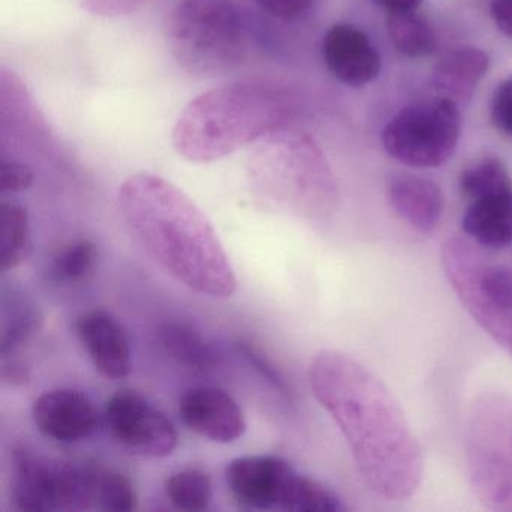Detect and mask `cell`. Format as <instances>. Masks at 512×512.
I'll return each instance as SVG.
<instances>
[{"label": "cell", "instance_id": "1", "mask_svg": "<svg viewBox=\"0 0 512 512\" xmlns=\"http://www.w3.org/2000/svg\"><path fill=\"white\" fill-rule=\"evenodd\" d=\"M308 382L340 428L370 490L391 502L412 497L424 478V457L388 386L337 350H322L311 359Z\"/></svg>", "mask_w": 512, "mask_h": 512}, {"label": "cell", "instance_id": "2", "mask_svg": "<svg viewBox=\"0 0 512 512\" xmlns=\"http://www.w3.org/2000/svg\"><path fill=\"white\" fill-rule=\"evenodd\" d=\"M118 206L134 241L176 281L209 298L236 292L235 269L214 226L172 182L151 173L130 176Z\"/></svg>", "mask_w": 512, "mask_h": 512}, {"label": "cell", "instance_id": "3", "mask_svg": "<svg viewBox=\"0 0 512 512\" xmlns=\"http://www.w3.org/2000/svg\"><path fill=\"white\" fill-rule=\"evenodd\" d=\"M292 115V98L280 86L230 83L185 107L173 127V148L191 163H212L277 133Z\"/></svg>", "mask_w": 512, "mask_h": 512}, {"label": "cell", "instance_id": "4", "mask_svg": "<svg viewBox=\"0 0 512 512\" xmlns=\"http://www.w3.org/2000/svg\"><path fill=\"white\" fill-rule=\"evenodd\" d=\"M170 52L182 68L212 76L241 64L247 32L232 0H181L167 25Z\"/></svg>", "mask_w": 512, "mask_h": 512}, {"label": "cell", "instance_id": "5", "mask_svg": "<svg viewBox=\"0 0 512 512\" xmlns=\"http://www.w3.org/2000/svg\"><path fill=\"white\" fill-rule=\"evenodd\" d=\"M464 449L479 502L491 511L512 512V395L484 392L473 401Z\"/></svg>", "mask_w": 512, "mask_h": 512}, {"label": "cell", "instance_id": "6", "mask_svg": "<svg viewBox=\"0 0 512 512\" xmlns=\"http://www.w3.org/2000/svg\"><path fill=\"white\" fill-rule=\"evenodd\" d=\"M440 257L458 301L512 358V269L485 259L473 242L460 236L443 242Z\"/></svg>", "mask_w": 512, "mask_h": 512}, {"label": "cell", "instance_id": "7", "mask_svg": "<svg viewBox=\"0 0 512 512\" xmlns=\"http://www.w3.org/2000/svg\"><path fill=\"white\" fill-rule=\"evenodd\" d=\"M226 482L233 499L248 511H347L334 490L277 455L235 458L227 466Z\"/></svg>", "mask_w": 512, "mask_h": 512}, {"label": "cell", "instance_id": "8", "mask_svg": "<svg viewBox=\"0 0 512 512\" xmlns=\"http://www.w3.org/2000/svg\"><path fill=\"white\" fill-rule=\"evenodd\" d=\"M10 460V499L17 511L97 509L100 464L46 457L22 443L14 446Z\"/></svg>", "mask_w": 512, "mask_h": 512}, {"label": "cell", "instance_id": "9", "mask_svg": "<svg viewBox=\"0 0 512 512\" xmlns=\"http://www.w3.org/2000/svg\"><path fill=\"white\" fill-rule=\"evenodd\" d=\"M460 133L458 104L437 97L400 110L383 130L382 143L394 160L409 167L433 169L454 155Z\"/></svg>", "mask_w": 512, "mask_h": 512}, {"label": "cell", "instance_id": "10", "mask_svg": "<svg viewBox=\"0 0 512 512\" xmlns=\"http://www.w3.org/2000/svg\"><path fill=\"white\" fill-rule=\"evenodd\" d=\"M104 422L122 448L140 457H169L178 445L173 422L137 392L112 395L104 407Z\"/></svg>", "mask_w": 512, "mask_h": 512}, {"label": "cell", "instance_id": "11", "mask_svg": "<svg viewBox=\"0 0 512 512\" xmlns=\"http://www.w3.org/2000/svg\"><path fill=\"white\" fill-rule=\"evenodd\" d=\"M179 416L188 430L218 443H233L247 431L238 401L223 389L194 386L179 398Z\"/></svg>", "mask_w": 512, "mask_h": 512}, {"label": "cell", "instance_id": "12", "mask_svg": "<svg viewBox=\"0 0 512 512\" xmlns=\"http://www.w3.org/2000/svg\"><path fill=\"white\" fill-rule=\"evenodd\" d=\"M32 418L38 430L61 443L88 439L97 430L98 413L92 401L76 389L58 388L35 400Z\"/></svg>", "mask_w": 512, "mask_h": 512}, {"label": "cell", "instance_id": "13", "mask_svg": "<svg viewBox=\"0 0 512 512\" xmlns=\"http://www.w3.org/2000/svg\"><path fill=\"white\" fill-rule=\"evenodd\" d=\"M77 338L101 376L124 379L131 371V343L116 317L104 310H91L77 317Z\"/></svg>", "mask_w": 512, "mask_h": 512}, {"label": "cell", "instance_id": "14", "mask_svg": "<svg viewBox=\"0 0 512 512\" xmlns=\"http://www.w3.org/2000/svg\"><path fill=\"white\" fill-rule=\"evenodd\" d=\"M322 55L332 76L355 88L376 80L382 68V59L368 35L346 23L326 32Z\"/></svg>", "mask_w": 512, "mask_h": 512}, {"label": "cell", "instance_id": "15", "mask_svg": "<svg viewBox=\"0 0 512 512\" xmlns=\"http://www.w3.org/2000/svg\"><path fill=\"white\" fill-rule=\"evenodd\" d=\"M386 194L395 214L421 233L437 229L445 212V196L439 185L413 173L388 176Z\"/></svg>", "mask_w": 512, "mask_h": 512}, {"label": "cell", "instance_id": "16", "mask_svg": "<svg viewBox=\"0 0 512 512\" xmlns=\"http://www.w3.org/2000/svg\"><path fill=\"white\" fill-rule=\"evenodd\" d=\"M461 229L479 247L502 250L512 244V188L470 200Z\"/></svg>", "mask_w": 512, "mask_h": 512}, {"label": "cell", "instance_id": "17", "mask_svg": "<svg viewBox=\"0 0 512 512\" xmlns=\"http://www.w3.org/2000/svg\"><path fill=\"white\" fill-rule=\"evenodd\" d=\"M490 68L487 53L476 47H461L443 56L433 73V86L440 97L461 103L472 98Z\"/></svg>", "mask_w": 512, "mask_h": 512}, {"label": "cell", "instance_id": "18", "mask_svg": "<svg viewBox=\"0 0 512 512\" xmlns=\"http://www.w3.org/2000/svg\"><path fill=\"white\" fill-rule=\"evenodd\" d=\"M157 335L163 352L191 373H209L220 365V353L190 323L169 320L158 328Z\"/></svg>", "mask_w": 512, "mask_h": 512}, {"label": "cell", "instance_id": "19", "mask_svg": "<svg viewBox=\"0 0 512 512\" xmlns=\"http://www.w3.org/2000/svg\"><path fill=\"white\" fill-rule=\"evenodd\" d=\"M2 326H0V352L14 355L28 343L43 326V314L35 302L17 287H2Z\"/></svg>", "mask_w": 512, "mask_h": 512}, {"label": "cell", "instance_id": "20", "mask_svg": "<svg viewBox=\"0 0 512 512\" xmlns=\"http://www.w3.org/2000/svg\"><path fill=\"white\" fill-rule=\"evenodd\" d=\"M32 233L28 211L22 205L2 202L0 206V268L13 271L32 254Z\"/></svg>", "mask_w": 512, "mask_h": 512}, {"label": "cell", "instance_id": "21", "mask_svg": "<svg viewBox=\"0 0 512 512\" xmlns=\"http://www.w3.org/2000/svg\"><path fill=\"white\" fill-rule=\"evenodd\" d=\"M386 28L395 49L407 58H425L436 50L434 29L418 11L388 14Z\"/></svg>", "mask_w": 512, "mask_h": 512}, {"label": "cell", "instance_id": "22", "mask_svg": "<svg viewBox=\"0 0 512 512\" xmlns=\"http://www.w3.org/2000/svg\"><path fill=\"white\" fill-rule=\"evenodd\" d=\"M458 187L466 199L475 200L511 190L512 179L502 160L487 155L464 167L458 179Z\"/></svg>", "mask_w": 512, "mask_h": 512}, {"label": "cell", "instance_id": "23", "mask_svg": "<svg viewBox=\"0 0 512 512\" xmlns=\"http://www.w3.org/2000/svg\"><path fill=\"white\" fill-rule=\"evenodd\" d=\"M98 257V247L91 239H77L65 245L53 257L50 277L55 283L65 286L82 283L97 268Z\"/></svg>", "mask_w": 512, "mask_h": 512}, {"label": "cell", "instance_id": "24", "mask_svg": "<svg viewBox=\"0 0 512 512\" xmlns=\"http://www.w3.org/2000/svg\"><path fill=\"white\" fill-rule=\"evenodd\" d=\"M167 499L181 511H205L212 500L211 478L199 469L172 473L164 484Z\"/></svg>", "mask_w": 512, "mask_h": 512}, {"label": "cell", "instance_id": "25", "mask_svg": "<svg viewBox=\"0 0 512 512\" xmlns=\"http://www.w3.org/2000/svg\"><path fill=\"white\" fill-rule=\"evenodd\" d=\"M137 508L133 482L112 467H98L97 511L128 512Z\"/></svg>", "mask_w": 512, "mask_h": 512}, {"label": "cell", "instance_id": "26", "mask_svg": "<svg viewBox=\"0 0 512 512\" xmlns=\"http://www.w3.org/2000/svg\"><path fill=\"white\" fill-rule=\"evenodd\" d=\"M491 122L497 131L512 137V77L506 79L494 92Z\"/></svg>", "mask_w": 512, "mask_h": 512}, {"label": "cell", "instance_id": "27", "mask_svg": "<svg viewBox=\"0 0 512 512\" xmlns=\"http://www.w3.org/2000/svg\"><path fill=\"white\" fill-rule=\"evenodd\" d=\"M34 184V172L26 164L2 161L0 166V191L4 194L22 193Z\"/></svg>", "mask_w": 512, "mask_h": 512}, {"label": "cell", "instance_id": "28", "mask_svg": "<svg viewBox=\"0 0 512 512\" xmlns=\"http://www.w3.org/2000/svg\"><path fill=\"white\" fill-rule=\"evenodd\" d=\"M263 11L275 19L293 20L305 13L313 0H254Z\"/></svg>", "mask_w": 512, "mask_h": 512}, {"label": "cell", "instance_id": "29", "mask_svg": "<svg viewBox=\"0 0 512 512\" xmlns=\"http://www.w3.org/2000/svg\"><path fill=\"white\" fill-rule=\"evenodd\" d=\"M490 10L497 29L512 40V0H491Z\"/></svg>", "mask_w": 512, "mask_h": 512}, {"label": "cell", "instance_id": "30", "mask_svg": "<svg viewBox=\"0 0 512 512\" xmlns=\"http://www.w3.org/2000/svg\"><path fill=\"white\" fill-rule=\"evenodd\" d=\"M241 350L242 353H244L245 358H247L248 361H250L251 364H253L254 367H256L257 370H259L260 373H262L263 376L269 380V382L274 383L275 388L281 389V391L286 394V383H284V380L281 379L280 374L275 371V368H272L271 365H269L268 362L262 358V356L257 355V353L254 352L250 346H242Z\"/></svg>", "mask_w": 512, "mask_h": 512}, {"label": "cell", "instance_id": "31", "mask_svg": "<svg viewBox=\"0 0 512 512\" xmlns=\"http://www.w3.org/2000/svg\"><path fill=\"white\" fill-rule=\"evenodd\" d=\"M2 379L11 385H23L28 382L31 370L20 359L2 358Z\"/></svg>", "mask_w": 512, "mask_h": 512}, {"label": "cell", "instance_id": "32", "mask_svg": "<svg viewBox=\"0 0 512 512\" xmlns=\"http://www.w3.org/2000/svg\"><path fill=\"white\" fill-rule=\"evenodd\" d=\"M374 4L388 11V14L418 11L422 0H373Z\"/></svg>", "mask_w": 512, "mask_h": 512}]
</instances>
